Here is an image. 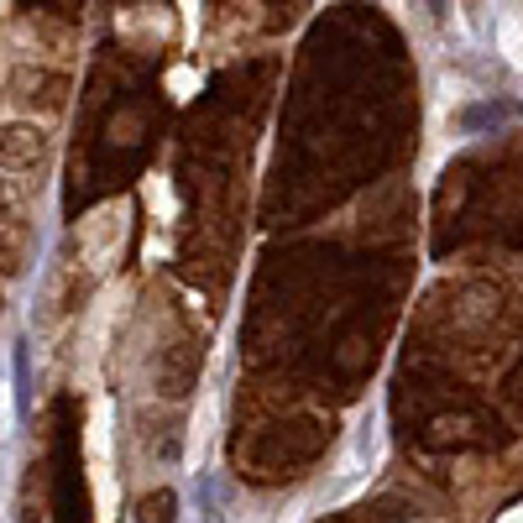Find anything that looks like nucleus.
<instances>
[{
    "label": "nucleus",
    "instance_id": "1",
    "mask_svg": "<svg viewBox=\"0 0 523 523\" xmlns=\"http://www.w3.org/2000/svg\"><path fill=\"white\" fill-rule=\"evenodd\" d=\"M126 246V204H100L95 215L79 225V257L89 272H105L110 262L121 257Z\"/></svg>",
    "mask_w": 523,
    "mask_h": 523
},
{
    "label": "nucleus",
    "instance_id": "2",
    "mask_svg": "<svg viewBox=\"0 0 523 523\" xmlns=\"http://www.w3.org/2000/svg\"><path fill=\"white\" fill-rule=\"evenodd\" d=\"M42 131L37 126H0V163L6 168H32L42 157Z\"/></svg>",
    "mask_w": 523,
    "mask_h": 523
},
{
    "label": "nucleus",
    "instance_id": "3",
    "mask_svg": "<svg viewBox=\"0 0 523 523\" xmlns=\"http://www.w3.org/2000/svg\"><path fill=\"white\" fill-rule=\"evenodd\" d=\"M178 518V492L173 487H157L136 503V523H173Z\"/></svg>",
    "mask_w": 523,
    "mask_h": 523
}]
</instances>
